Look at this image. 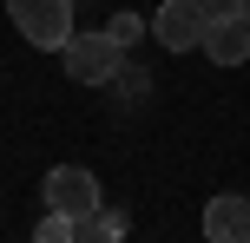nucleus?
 <instances>
[{
  "mask_svg": "<svg viewBox=\"0 0 250 243\" xmlns=\"http://www.w3.org/2000/svg\"><path fill=\"white\" fill-rule=\"evenodd\" d=\"M60 59H66V79H73V86H112V73H119L125 46L105 33V26H86V33L73 26V39L60 46Z\"/></svg>",
  "mask_w": 250,
  "mask_h": 243,
  "instance_id": "1",
  "label": "nucleus"
},
{
  "mask_svg": "<svg viewBox=\"0 0 250 243\" xmlns=\"http://www.w3.org/2000/svg\"><path fill=\"white\" fill-rule=\"evenodd\" d=\"M7 13L20 26V39L40 53H60L73 39V0H7Z\"/></svg>",
  "mask_w": 250,
  "mask_h": 243,
  "instance_id": "2",
  "label": "nucleus"
},
{
  "mask_svg": "<svg viewBox=\"0 0 250 243\" xmlns=\"http://www.w3.org/2000/svg\"><path fill=\"white\" fill-rule=\"evenodd\" d=\"M40 204H53V210H66V217H79L92 230V217H99V178H92L86 165H53L46 171V184H40Z\"/></svg>",
  "mask_w": 250,
  "mask_h": 243,
  "instance_id": "3",
  "label": "nucleus"
},
{
  "mask_svg": "<svg viewBox=\"0 0 250 243\" xmlns=\"http://www.w3.org/2000/svg\"><path fill=\"white\" fill-rule=\"evenodd\" d=\"M204 0H165L158 13H151V39H158L165 53H191L204 39Z\"/></svg>",
  "mask_w": 250,
  "mask_h": 243,
  "instance_id": "4",
  "label": "nucleus"
},
{
  "mask_svg": "<svg viewBox=\"0 0 250 243\" xmlns=\"http://www.w3.org/2000/svg\"><path fill=\"white\" fill-rule=\"evenodd\" d=\"M204 237L211 243H250V197L244 191H217L204 204Z\"/></svg>",
  "mask_w": 250,
  "mask_h": 243,
  "instance_id": "5",
  "label": "nucleus"
},
{
  "mask_svg": "<svg viewBox=\"0 0 250 243\" xmlns=\"http://www.w3.org/2000/svg\"><path fill=\"white\" fill-rule=\"evenodd\" d=\"M198 53H204L211 66H244V59H250V26H244V20H211L204 39H198Z\"/></svg>",
  "mask_w": 250,
  "mask_h": 243,
  "instance_id": "6",
  "label": "nucleus"
},
{
  "mask_svg": "<svg viewBox=\"0 0 250 243\" xmlns=\"http://www.w3.org/2000/svg\"><path fill=\"white\" fill-rule=\"evenodd\" d=\"M33 237H40V243H73V237H86V224L46 204V217H40V230H33Z\"/></svg>",
  "mask_w": 250,
  "mask_h": 243,
  "instance_id": "7",
  "label": "nucleus"
},
{
  "mask_svg": "<svg viewBox=\"0 0 250 243\" xmlns=\"http://www.w3.org/2000/svg\"><path fill=\"white\" fill-rule=\"evenodd\" d=\"M145 26H151V20H145V13H112V20H105V33H112V39H119V46H132V39H138V33H145Z\"/></svg>",
  "mask_w": 250,
  "mask_h": 243,
  "instance_id": "8",
  "label": "nucleus"
},
{
  "mask_svg": "<svg viewBox=\"0 0 250 243\" xmlns=\"http://www.w3.org/2000/svg\"><path fill=\"white\" fill-rule=\"evenodd\" d=\"M112 86L125 92V99H145V92H151V79L138 73V66H125V59H119V73H112Z\"/></svg>",
  "mask_w": 250,
  "mask_h": 243,
  "instance_id": "9",
  "label": "nucleus"
},
{
  "mask_svg": "<svg viewBox=\"0 0 250 243\" xmlns=\"http://www.w3.org/2000/svg\"><path fill=\"white\" fill-rule=\"evenodd\" d=\"M204 20H237V0H204Z\"/></svg>",
  "mask_w": 250,
  "mask_h": 243,
  "instance_id": "10",
  "label": "nucleus"
},
{
  "mask_svg": "<svg viewBox=\"0 0 250 243\" xmlns=\"http://www.w3.org/2000/svg\"><path fill=\"white\" fill-rule=\"evenodd\" d=\"M237 20H244V26H250V0H237Z\"/></svg>",
  "mask_w": 250,
  "mask_h": 243,
  "instance_id": "11",
  "label": "nucleus"
}]
</instances>
